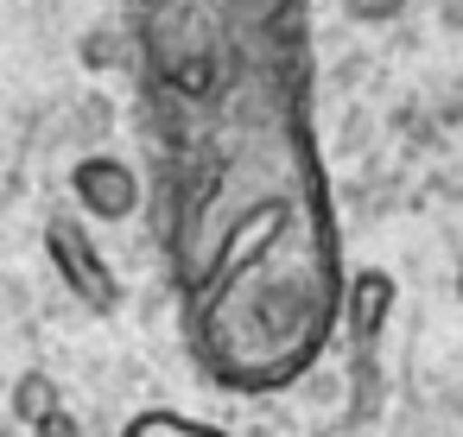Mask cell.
Segmentation results:
<instances>
[{
  "instance_id": "cell-1",
  "label": "cell",
  "mask_w": 463,
  "mask_h": 437,
  "mask_svg": "<svg viewBox=\"0 0 463 437\" xmlns=\"http://www.w3.org/2000/svg\"><path fill=\"white\" fill-rule=\"evenodd\" d=\"M45 254H52V266L64 273V285L90 304V311H115L121 304V285H115V266L102 260V247H96V235L77 222V216H52L45 222Z\"/></svg>"
},
{
  "instance_id": "cell-2",
  "label": "cell",
  "mask_w": 463,
  "mask_h": 437,
  "mask_svg": "<svg viewBox=\"0 0 463 437\" xmlns=\"http://www.w3.org/2000/svg\"><path fill=\"white\" fill-rule=\"evenodd\" d=\"M71 191H77V203H83L90 216H102V222H121V216L140 209V184H134V172H128L121 159H109V153L77 159Z\"/></svg>"
},
{
  "instance_id": "cell-3",
  "label": "cell",
  "mask_w": 463,
  "mask_h": 437,
  "mask_svg": "<svg viewBox=\"0 0 463 437\" xmlns=\"http://www.w3.org/2000/svg\"><path fill=\"white\" fill-rule=\"evenodd\" d=\"M349 292V336L368 349L374 336H381V323H387V311H393V279L381 273V266H368L355 285H343Z\"/></svg>"
},
{
  "instance_id": "cell-4",
  "label": "cell",
  "mask_w": 463,
  "mask_h": 437,
  "mask_svg": "<svg viewBox=\"0 0 463 437\" xmlns=\"http://www.w3.org/2000/svg\"><path fill=\"white\" fill-rule=\"evenodd\" d=\"M121 437H235V431L197 424V418H184V412H134Z\"/></svg>"
},
{
  "instance_id": "cell-5",
  "label": "cell",
  "mask_w": 463,
  "mask_h": 437,
  "mask_svg": "<svg viewBox=\"0 0 463 437\" xmlns=\"http://www.w3.org/2000/svg\"><path fill=\"white\" fill-rule=\"evenodd\" d=\"M45 412H58V386H52V374H26V380L14 386V418L39 424Z\"/></svg>"
},
{
  "instance_id": "cell-6",
  "label": "cell",
  "mask_w": 463,
  "mask_h": 437,
  "mask_svg": "<svg viewBox=\"0 0 463 437\" xmlns=\"http://www.w3.org/2000/svg\"><path fill=\"white\" fill-rule=\"evenodd\" d=\"M349 7V20H368V26H387V20H400L412 0H343Z\"/></svg>"
},
{
  "instance_id": "cell-7",
  "label": "cell",
  "mask_w": 463,
  "mask_h": 437,
  "mask_svg": "<svg viewBox=\"0 0 463 437\" xmlns=\"http://www.w3.org/2000/svg\"><path fill=\"white\" fill-rule=\"evenodd\" d=\"M39 437H77V418L58 405V412H45V418H39Z\"/></svg>"
},
{
  "instance_id": "cell-8",
  "label": "cell",
  "mask_w": 463,
  "mask_h": 437,
  "mask_svg": "<svg viewBox=\"0 0 463 437\" xmlns=\"http://www.w3.org/2000/svg\"><path fill=\"white\" fill-rule=\"evenodd\" d=\"M444 20H450V26L463 33V0H444Z\"/></svg>"
}]
</instances>
